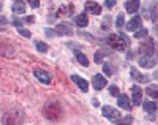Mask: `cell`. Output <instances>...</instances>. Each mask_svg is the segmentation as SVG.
Wrapping results in <instances>:
<instances>
[{
  "label": "cell",
  "instance_id": "cell-20",
  "mask_svg": "<svg viewBox=\"0 0 158 125\" xmlns=\"http://www.w3.org/2000/svg\"><path fill=\"white\" fill-rule=\"evenodd\" d=\"M146 92H147V95L150 97V98L158 100V86H156V84H150V86L146 89Z\"/></svg>",
  "mask_w": 158,
  "mask_h": 125
},
{
  "label": "cell",
  "instance_id": "cell-11",
  "mask_svg": "<svg viewBox=\"0 0 158 125\" xmlns=\"http://www.w3.org/2000/svg\"><path fill=\"white\" fill-rule=\"evenodd\" d=\"M155 63H156V60L153 57H150V55H142L139 59V67H142V68H153Z\"/></svg>",
  "mask_w": 158,
  "mask_h": 125
},
{
  "label": "cell",
  "instance_id": "cell-31",
  "mask_svg": "<svg viewBox=\"0 0 158 125\" xmlns=\"http://www.w3.org/2000/svg\"><path fill=\"white\" fill-rule=\"evenodd\" d=\"M44 33H46L48 37H54V35H57V33H56V30H52V29H46V30H44Z\"/></svg>",
  "mask_w": 158,
  "mask_h": 125
},
{
  "label": "cell",
  "instance_id": "cell-7",
  "mask_svg": "<svg viewBox=\"0 0 158 125\" xmlns=\"http://www.w3.org/2000/svg\"><path fill=\"white\" fill-rule=\"evenodd\" d=\"M141 24H142V19L141 16H135V18H131L128 22H127V30L128 32H136L141 29Z\"/></svg>",
  "mask_w": 158,
  "mask_h": 125
},
{
  "label": "cell",
  "instance_id": "cell-2",
  "mask_svg": "<svg viewBox=\"0 0 158 125\" xmlns=\"http://www.w3.org/2000/svg\"><path fill=\"white\" fill-rule=\"evenodd\" d=\"M24 119H25V114L21 109H18V111H8V113H5L2 122H3V125H22Z\"/></svg>",
  "mask_w": 158,
  "mask_h": 125
},
{
  "label": "cell",
  "instance_id": "cell-9",
  "mask_svg": "<svg viewBox=\"0 0 158 125\" xmlns=\"http://www.w3.org/2000/svg\"><path fill=\"white\" fill-rule=\"evenodd\" d=\"M155 48V43H153V40L152 38H149L147 41H146V43H144L139 49H141V52L144 54V55H150V57H152V54H153V49Z\"/></svg>",
  "mask_w": 158,
  "mask_h": 125
},
{
  "label": "cell",
  "instance_id": "cell-10",
  "mask_svg": "<svg viewBox=\"0 0 158 125\" xmlns=\"http://www.w3.org/2000/svg\"><path fill=\"white\" fill-rule=\"evenodd\" d=\"M131 78H133L135 81H138L139 84H146V82H149V78L147 76H144V75H141L139 71H138V68L136 67H131Z\"/></svg>",
  "mask_w": 158,
  "mask_h": 125
},
{
  "label": "cell",
  "instance_id": "cell-29",
  "mask_svg": "<svg viewBox=\"0 0 158 125\" xmlns=\"http://www.w3.org/2000/svg\"><path fill=\"white\" fill-rule=\"evenodd\" d=\"M27 2L32 8H38V5H40V0H27Z\"/></svg>",
  "mask_w": 158,
  "mask_h": 125
},
{
  "label": "cell",
  "instance_id": "cell-12",
  "mask_svg": "<svg viewBox=\"0 0 158 125\" xmlns=\"http://www.w3.org/2000/svg\"><path fill=\"white\" fill-rule=\"evenodd\" d=\"M131 98H133V105H139L142 100V90L139 86H133L131 87Z\"/></svg>",
  "mask_w": 158,
  "mask_h": 125
},
{
  "label": "cell",
  "instance_id": "cell-32",
  "mask_svg": "<svg viewBox=\"0 0 158 125\" xmlns=\"http://www.w3.org/2000/svg\"><path fill=\"white\" fill-rule=\"evenodd\" d=\"M115 2H117V0H106V3H104V5H106L108 8H112L115 5Z\"/></svg>",
  "mask_w": 158,
  "mask_h": 125
},
{
  "label": "cell",
  "instance_id": "cell-6",
  "mask_svg": "<svg viewBox=\"0 0 158 125\" xmlns=\"http://www.w3.org/2000/svg\"><path fill=\"white\" fill-rule=\"evenodd\" d=\"M92 86H94L95 90H101V89H104V87L108 86V81H106V78H104V76H101L98 73V75L94 76V79H92Z\"/></svg>",
  "mask_w": 158,
  "mask_h": 125
},
{
  "label": "cell",
  "instance_id": "cell-8",
  "mask_svg": "<svg viewBox=\"0 0 158 125\" xmlns=\"http://www.w3.org/2000/svg\"><path fill=\"white\" fill-rule=\"evenodd\" d=\"M33 75H35V78H36L38 81H41L43 84H49V82H51V75H49L48 71L41 70V68H35Z\"/></svg>",
  "mask_w": 158,
  "mask_h": 125
},
{
  "label": "cell",
  "instance_id": "cell-1",
  "mask_svg": "<svg viewBox=\"0 0 158 125\" xmlns=\"http://www.w3.org/2000/svg\"><path fill=\"white\" fill-rule=\"evenodd\" d=\"M106 43L111 48L117 49V51H125L127 46H128V40H127V37L123 33H117V35L114 33V35H109L106 38Z\"/></svg>",
  "mask_w": 158,
  "mask_h": 125
},
{
  "label": "cell",
  "instance_id": "cell-28",
  "mask_svg": "<svg viewBox=\"0 0 158 125\" xmlns=\"http://www.w3.org/2000/svg\"><path fill=\"white\" fill-rule=\"evenodd\" d=\"M19 33H21L22 37H25V38H30V35H32V33H30L29 30H25V29H22V27H19Z\"/></svg>",
  "mask_w": 158,
  "mask_h": 125
},
{
  "label": "cell",
  "instance_id": "cell-27",
  "mask_svg": "<svg viewBox=\"0 0 158 125\" xmlns=\"http://www.w3.org/2000/svg\"><path fill=\"white\" fill-rule=\"evenodd\" d=\"M109 93H111V95H114V97H118V95H120V92H118V87H117V86H114V84L109 87Z\"/></svg>",
  "mask_w": 158,
  "mask_h": 125
},
{
  "label": "cell",
  "instance_id": "cell-22",
  "mask_svg": "<svg viewBox=\"0 0 158 125\" xmlns=\"http://www.w3.org/2000/svg\"><path fill=\"white\" fill-rule=\"evenodd\" d=\"M147 35H149L147 29H142V27H141L139 30H136V33H135V38H136V40H144V38H146Z\"/></svg>",
  "mask_w": 158,
  "mask_h": 125
},
{
  "label": "cell",
  "instance_id": "cell-17",
  "mask_svg": "<svg viewBox=\"0 0 158 125\" xmlns=\"http://www.w3.org/2000/svg\"><path fill=\"white\" fill-rule=\"evenodd\" d=\"M73 21H74V24H76L77 27H85V25L89 24V18H87V15H85V13H82V15H77V16H74V18H73Z\"/></svg>",
  "mask_w": 158,
  "mask_h": 125
},
{
  "label": "cell",
  "instance_id": "cell-13",
  "mask_svg": "<svg viewBox=\"0 0 158 125\" xmlns=\"http://www.w3.org/2000/svg\"><path fill=\"white\" fill-rule=\"evenodd\" d=\"M71 79L76 82V86H77L79 89H81L82 92H87V90H89V82H87L84 78L77 76V75H73V76H71Z\"/></svg>",
  "mask_w": 158,
  "mask_h": 125
},
{
  "label": "cell",
  "instance_id": "cell-26",
  "mask_svg": "<svg viewBox=\"0 0 158 125\" xmlns=\"http://www.w3.org/2000/svg\"><path fill=\"white\" fill-rule=\"evenodd\" d=\"M115 25H117V29H122V27L125 25V21H123V15H118V18H117V22H115Z\"/></svg>",
  "mask_w": 158,
  "mask_h": 125
},
{
  "label": "cell",
  "instance_id": "cell-3",
  "mask_svg": "<svg viewBox=\"0 0 158 125\" xmlns=\"http://www.w3.org/2000/svg\"><path fill=\"white\" fill-rule=\"evenodd\" d=\"M43 113H44V116H46L49 120H57V119L62 117L63 111H62V106H60L57 101H49V103H46Z\"/></svg>",
  "mask_w": 158,
  "mask_h": 125
},
{
  "label": "cell",
  "instance_id": "cell-30",
  "mask_svg": "<svg viewBox=\"0 0 158 125\" xmlns=\"http://www.w3.org/2000/svg\"><path fill=\"white\" fill-rule=\"evenodd\" d=\"M101 60H103V54L101 52H97L95 54V62L97 63H101Z\"/></svg>",
  "mask_w": 158,
  "mask_h": 125
},
{
  "label": "cell",
  "instance_id": "cell-19",
  "mask_svg": "<svg viewBox=\"0 0 158 125\" xmlns=\"http://www.w3.org/2000/svg\"><path fill=\"white\" fill-rule=\"evenodd\" d=\"M74 55H76L77 62L81 63V65H84V67H89V59H87V55H85V54H82L81 51H76V49H74Z\"/></svg>",
  "mask_w": 158,
  "mask_h": 125
},
{
  "label": "cell",
  "instance_id": "cell-4",
  "mask_svg": "<svg viewBox=\"0 0 158 125\" xmlns=\"http://www.w3.org/2000/svg\"><path fill=\"white\" fill-rule=\"evenodd\" d=\"M101 114L106 117V119H109L111 122H117L118 119H120V113L115 109V108H112V106H103L101 108Z\"/></svg>",
  "mask_w": 158,
  "mask_h": 125
},
{
  "label": "cell",
  "instance_id": "cell-33",
  "mask_svg": "<svg viewBox=\"0 0 158 125\" xmlns=\"http://www.w3.org/2000/svg\"><path fill=\"white\" fill-rule=\"evenodd\" d=\"M21 24H22V22H21L19 19H13V25H16L18 29H19V27H21Z\"/></svg>",
  "mask_w": 158,
  "mask_h": 125
},
{
  "label": "cell",
  "instance_id": "cell-25",
  "mask_svg": "<svg viewBox=\"0 0 158 125\" xmlns=\"http://www.w3.org/2000/svg\"><path fill=\"white\" fill-rule=\"evenodd\" d=\"M35 46H36V49H38L40 52H46V51H48V45L43 43V41H36Z\"/></svg>",
  "mask_w": 158,
  "mask_h": 125
},
{
  "label": "cell",
  "instance_id": "cell-16",
  "mask_svg": "<svg viewBox=\"0 0 158 125\" xmlns=\"http://www.w3.org/2000/svg\"><path fill=\"white\" fill-rule=\"evenodd\" d=\"M11 10H13V13H16V15H24L25 13V3L22 0H16V2L13 3Z\"/></svg>",
  "mask_w": 158,
  "mask_h": 125
},
{
  "label": "cell",
  "instance_id": "cell-5",
  "mask_svg": "<svg viewBox=\"0 0 158 125\" xmlns=\"http://www.w3.org/2000/svg\"><path fill=\"white\" fill-rule=\"evenodd\" d=\"M56 33L60 35V37H63V35L71 37V35H73V27H71L68 22H60V24H57V27H56Z\"/></svg>",
  "mask_w": 158,
  "mask_h": 125
},
{
  "label": "cell",
  "instance_id": "cell-14",
  "mask_svg": "<svg viewBox=\"0 0 158 125\" xmlns=\"http://www.w3.org/2000/svg\"><path fill=\"white\" fill-rule=\"evenodd\" d=\"M117 103H118V106H120L122 109H125V111H131V103H130V98L125 95V93H120L118 95V100H117Z\"/></svg>",
  "mask_w": 158,
  "mask_h": 125
},
{
  "label": "cell",
  "instance_id": "cell-18",
  "mask_svg": "<svg viewBox=\"0 0 158 125\" xmlns=\"http://www.w3.org/2000/svg\"><path fill=\"white\" fill-rule=\"evenodd\" d=\"M85 10L90 11L92 15H101V6L95 2H85Z\"/></svg>",
  "mask_w": 158,
  "mask_h": 125
},
{
  "label": "cell",
  "instance_id": "cell-35",
  "mask_svg": "<svg viewBox=\"0 0 158 125\" xmlns=\"http://www.w3.org/2000/svg\"><path fill=\"white\" fill-rule=\"evenodd\" d=\"M2 6H3V5H2V2H0V10H2Z\"/></svg>",
  "mask_w": 158,
  "mask_h": 125
},
{
  "label": "cell",
  "instance_id": "cell-15",
  "mask_svg": "<svg viewBox=\"0 0 158 125\" xmlns=\"http://www.w3.org/2000/svg\"><path fill=\"white\" fill-rule=\"evenodd\" d=\"M139 5H141L139 0H128L125 3V10H127V13H136L139 10Z\"/></svg>",
  "mask_w": 158,
  "mask_h": 125
},
{
  "label": "cell",
  "instance_id": "cell-21",
  "mask_svg": "<svg viewBox=\"0 0 158 125\" xmlns=\"http://www.w3.org/2000/svg\"><path fill=\"white\" fill-rule=\"evenodd\" d=\"M142 108H144V111H146V113H155V111H156V103H153V101H146V103H142Z\"/></svg>",
  "mask_w": 158,
  "mask_h": 125
},
{
  "label": "cell",
  "instance_id": "cell-34",
  "mask_svg": "<svg viewBox=\"0 0 158 125\" xmlns=\"http://www.w3.org/2000/svg\"><path fill=\"white\" fill-rule=\"evenodd\" d=\"M5 24H6V19L3 16H0V25H5Z\"/></svg>",
  "mask_w": 158,
  "mask_h": 125
},
{
  "label": "cell",
  "instance_id": "cell-23",
  "mask_svg": "<svg viewBox=\"0 0 158 125\" xmlns=\"http://www.w3.org/2000/svg\"><path fill=\"white\" fill-rule=\"evenodd\" d=\"M131 123H133V117H131V116H125L123 119H118L115 125H131Z\"/></svg>",
  "mask_w": 158,
  "mask_h": 125
},
{
  "label": "cell",
  "instance_id": "cell-24",
  "mask_svg": "<svg viewBox=\"0 0 158 125\" xmlns=\"http://www.w3.org/2000/svg\"><path fill=\"white\" fill-rule=\"evenodd\" d=\"M103 73L106 75V76H112L114 73H112V67H111V63H108V62H104L103 63Z\"/></svg>",
  "mask_w": 158,
  "mask_h": 125
}]
</instances>
